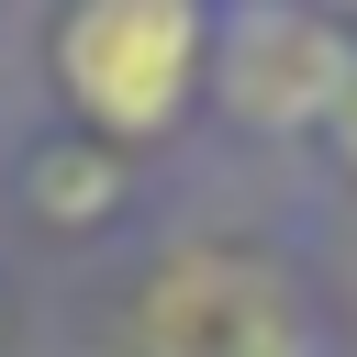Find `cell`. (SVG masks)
<instances>
[{"label":"cell","instance_id":"1","mask_svg":"<svg viewBox=\"0 0 357 357\" xmlns=\"http://www.w3.org/2000/svg\"><path fill=\"white\" fill-rule=\"evenodd\" d=\"M190 67H201V0H67L56 22V78L100 134L178 123Z\"/></svg>","mask_w":357,"mask_h":357},{"label":"cell","instance_id":"2","mask_svg":"<svg viewBox=\"0 0 357 357\" xmlns=\"http://www.w3.org/2000/svg\"><path fill=\"white\" fill-rule=\"evenodd\" d=\"M357 45L312 11V0H245L223 22V112L245 134H301V123H335V89H346Z\"/></svg>","mask_w":357,"mask_h":357},{"label":"cell","instance_id":"3","mask_svg":"<svg viewBox=\"0 0 357 357\" xmlns=\"http://www.w3.org/2000/svg\"><path fill=\"white\" fill-rule=\"evenodd\" d=\"M335 145H346V167H357V67H346V89H335Z\"/></svg>","mask_w":357,"mask_h":357},{"label":"cell","instance_id":"4","mask_svg":"<svg viewBox=\"0 0 357 357\" xmlns=\"http://www.w3.org/2000/svg\"><path fill=\"white\" fill-rule=\"evenodd\" d=\"M312 11H357V0H312Z\"/></svg>","mask_w":357,"mask_h":357}]
</instances>
